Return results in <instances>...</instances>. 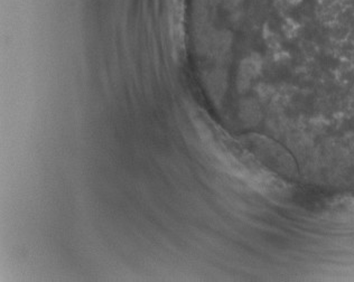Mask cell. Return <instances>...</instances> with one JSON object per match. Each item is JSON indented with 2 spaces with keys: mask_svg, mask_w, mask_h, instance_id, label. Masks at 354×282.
Segmentation results:
<instances>
[{
  "mask_svg": "<svg viewBox=\"0 0 354 282\" xmlns=\"http://www.w3.org/2000/svg\"><path fill=\"white\" fill-rule=\"evenodd\" d=\"M203 140L211 155L225 171L248 184L251 188L267 195L279 193L283 189V182L277 177L260 166L248 151L227 135L209 130L207 135H203Z\"/></svg>",
  "mask_w": 354,
  "mask_h": 282,
  "instance_id": "6da1fadb",
  "label": "cell"
}]
</instances>
